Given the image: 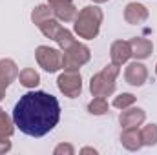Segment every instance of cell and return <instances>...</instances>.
Listing matches in <instances>:
<instances>
[{"instance_id":"6da1fadb","label":"cell","mask_w":157,"mask_h":155,"mask_svg":"<svg viewBox=\"0 0 157 155\" xmlns=\"http://www.w3.org/2000/svg\"><path fill=\"white\" fill-rule=\"evenodd\" d=\"M11 117L22 133L29 137H44L59 124L60 104L57 97L48 91H28L15 104Z\"/></svg>"},{"instance_id":"7a4b0ae2","label":"cell","mask_w":157,"mask_h":155,"mask_svg":"<svg viewBox=\"0 0 157 155\" xmlns=\"http://www.w3.org/2000/svg\"><path fill=\"white\" fill-rule=\"evenodd\" d=\"M102 20H104V13L97 4L84 6L73 20V31H75V35H78V39L93 40L97 39V35L101 31Z\"/></svg>"},{"instance_id":"3957f363","label":"cell","mask_w":157,"mask_h":155,"mask_svg":"<svg viewBox=\"0 0 157 155\" xmlns=\"http://www.w3.org/2000/svg\"><path fill=\"white\" fill-rule=\"evenodd\" d=\"M121 73V66L115 64H108L104 66L99 73H95L90 78V93L93 97H112L115 93V86H117V77Z\"/></svg>"},{"instance_id":"277c9868","label":"cell","mask_w":157,"mask_h":155,"mask_svg":"<svg viewBox=\"0 0 157 155\" xmlns=\"http://www.w3.org/2000/svg\"><path fill=\"white\" fill-rule=\"evenodd\" d=\"M91 59V49L82 44V42H73L66 51H62V70L66 71H78L80 66L88 64Z\"/></svg>"},{"instance_id":"5b68a950","label":"cell","mask_w":157,"mask_h":155,"mask_svg":"<svg viewBox=\"0 0 157 155\" xmlns=\"http://www.w3.org/2000/svg\"><path fill=\"white\" fill-rule=\"evenodd\" d=\"M37 64L48 73H57L62 70V49L49 47V46H39L35 49Z\"/></svg>"},{"instance_id":"8992f818","label":"cell","mask_w":157,"mask_h":155,"mask_svg":"<svg viewBox=\"0 0 157 155\" xmlns=\"http://www.w3.org/2000/svg\"><path fill=\"white\" fill-rule=\"evenodd\" d=\"M59 91L68 99H77L82 93V77L78 71H62L57 78Z\"/></svg>"},{"instance_id":"52a82bcc","label":"cell","mask_w":157,"mask_h":155,"mask_svg":"<svg viewBox=\"0 0 157 155\" xmlns=\"http://www.w3.org/2000/svg\"><path fill=\"white\" fill-rule=\"evenodd\" d=\"M124 80H126V84H130L133 88L144 86L146 80H148V68L139 60L130 62L126 66V70H124Z\"/></svg>"},{"instance_id":"ba28073f","label":"cell","mask_w":157,"mask_h":155,"mask_svg":"<svg viewBox=\"0 0 157 155\" xmlns=\"http://www.w3.org/2000/svg\"><path fill=\"white\" fill-rule=\"evenodd\" d=\"M150 17V11L146 6L139 4V2H128L126 7H124V20L126 24L130 26H139V24H144Z\"/></svg>"},{"instance_id":"9c48e42d","label":"cell","mask_w":157,"mask_h":155,"mask_svg":"<svg viewBox=\"0 0 157 155\" xmlns=\"http://www.w3.org/2000/svg\"><path fill=\"white\" fill-rule=\"evenodd\" d=\"M146 120V112L143 108H126V110H121V115H119V124L122 128H139L143 126V122Z\"/></svg>"},{"instance_id":"30bf717a","label":"cell","mask_w":157,"mask_h":155,"mask_svg":"<svg viewBox=\"0 0 157 155\" xmlns=\"http://www.w3.org/2000/svg\"><path fill=\"white\" fill-rule=\"evenodd\" d=\"M110 59H112V64H115V66L128 64V60L132 59L130 40H115V42H112V46H110Z\"/></svg>"},{"instance_id":"8fae6325","label":"cell","mask_w":157,"mask_h":155,"mask_svg":"<svg viewBox=\"0 0 157 155\" xmlns=\"http://www.w3.org/2000/svg\"><path fill=\"white\" fill-rule=\"evenodd\" d=\"M121 144L128 152H139L143 148V139H141V130L139 128H122L121 133Z\"/></svg>"},{"instance_id":"7c38bea8","label":"cell","mask_w":157,"mask_h":155,"mask_svg":"<svg viewBox=\"0 0 157 155\" xmlns=\"http://www.w3.org/2000/svg\"><path fill=\"white\" fill-rule=\"evenodd\" d=\"M130 46H132V57L135 60H144V59L152 57V53H154L152 40L144 39V37H133V39H130Z\"/></svg>"},{"instance_id":"4fadbf2b","label":"cell","mask_w":157,"mask_h":155,"mask_svg":"<svg viewBox=\"0 0 157 155\" xmlns=\"http://www.w3.org/2000/svg\"><path fill=\"white\" fill-rule=\"evenodd\" d=\"M15 78H18L17 62L13 59H0V86L7 89Z\"/></svg>"},{"instance_id":"5bb4252c","label":"cell","mask_w":157,"mask_h":155,"mask_svg":"<svg viewBox=\"0 0 157 155\" xmlns=\"http://www.w3.org/2000/svg\"><path fill=\"white\" fill-rule=\"evenodd\" d=\"M51 11H53V17H55L57 20H60V22H73L75 17H77V13H78L77 6H75L73 2L57 4V6L51 7Z\"/></svg>"},{"instance_id":"9a60e30c","label":"cell","mask_w":157,"mask_h":155,"mask_svg":"<svg viewBox=\"0 0 157 155\" xmlns=\"http://www.w3.org/2000/svg\"><path fill=\"white\" fill-rule=\"evenodd\" d=\"M18 82H20L24 88H28V89H35L40 84L39 71L33 70V68H24V70H20V71H18Z\"/></svg>"},{"instance_id":"2e32d148","label":"cell","mask_w":157,"mask_h":155,"mask_svg":"<svg viewBox=\"0 0 157 155\" xmlns=\"http://www.w3.org/2000/svg\"><path fill=\"white\" fill-rule=\"evenodd\" d=\"M88 113L95 117H101V115H106L110 113V104L104 97H93L90 102H88Z\"/></svg>"},{"instance_id":"e0dca14e","label":"cell","mask_w":157,"mask_h":155,"mask_svg":"<svg viewBox=\"0 0 157 155\" xmlns=\"http://www.w3.org/2000/svg\"><path fill=\"white\" fill-rule=\"evenodd\" d=\"M60 28H62V26H60V20H57L55 17H51V18L44 20V22L39 26L40 33H42L46 39H49V40H55L57 33L60 31Z\"/></svg>"},{"instance_id":"ac0fdd59","label":"cell","mask_w":157,"mask_h":155,"mask_svg":"<svg viewBox=\"0 0 157 155\" xmlns=\"http://www.w3.org/2000/svg\"><path fill=\"white\" fill-rule=\"evenodd\" d=\"M51 17H53V11H51L49 4H39V6H35L33 11H31V22H33L35 26H40L44 20H48V18H51Z\"/></svg>"},{"instance_id":"d6986e66","label":"cell","mask_w":157,"mask_h":155,"mask_svg":"<svg viewBox=\"0 0 157 155\" xmlns=\"http://www.w3.org/2000/svg\"><path fill=\"white\" fill-rule=\"evenodd\" d=\"M141 139H143V146H155L157 144V124H146L141 128Z\"/></svg>"},{"instance_id":"ffe728a7","label":"cell","mask_w":157,"mask_h":155,"mask_svg":"<svg viewBox=\"0 0 157 155\" xmlns=\"http://www.w3.org/2000/svg\"><path fill=\"white\" fill-rule=\"evenodd\" d=\"M15 122H13V117L7 115L6 113V110L0 106V135H7V137H11L13 133H15Z\"/></svg>"},{"instance_id":"44dd1931","label":"cell","mask_w":157,"mask_h":155,"mask_svg":"<svg viewBox=\"0 0 157 155\" xmlns=\"http://www.w3.org/2000/svg\"><path fill=\"white\" fill-rule=\"evenodd\" d=\"M55 42H57V46H59V49H62V51H66L73 42H75V35L70 31V29H66V28H60V31L57 33V37H55Z\"/></svg>"},{"instance_id":"7402d4cb","label":"cell","mask_w":157,"mask_h":155,"mask_svg":"<svg viewBox=\"0 0 157 155\" xmlns=\"http://www.w3.org/2000/svg\"><path fill=\"white\" fill-rule=\"evenodd\" d=\"M135 95L133 93H119L117 97L113 99V102H112V106L113 108H117V110H126V108H132V106H135Z\"/></svg>"},{"instance_id":"603a6c76","label":"cell","mask_w":157,"mask_h":155,"mask_svg":"<svg viewBox=\"0 0 157 155\" xmlns=\"http://www.w3.org/2000/svg\"><path fill=\"white\" fill-rule=\"evenodd\" d=\"M53 155H75V148L70 142H60L53 148Z\"/></svg>"},{"instance_id":"cb8c5ba5","label":"cell","mask_w":157,"mask_h":155,"mask_svg":"<svg viewBox=\"0 0 157 155\" xmlns=\"http://www.w3.org/2000/svg\"><path fill=\"white\" fill-rule=\"evenodd\" d=\"M11 137H7V135H0V155L7 153V152H11V148H13V142L9 141Z\"/></svg>"},{"instance_id":"d4e9b609","label":"cell","mask_w":157,"mask_h":155,"mask_svg":"<svg viewBox=\"0 0 157 155\" xmlns=\"http://www.w3.org/2000/svg\"><path fill=\"white\" fill-rule=\"evenodd\" d=\"M80 153H82V155H84V153L97 155V153H99V150H95V148H91V146H86V148H80Z\"/></svg>"},{"instance_id":"484cf974","label":"cell","mask_w":157,"mask_h":155,"mask_svg":"<svg viewBox=\"0 0 157 155\" xmlns=\"http://www.w3.org/2000/svg\"><path fill=\"white\" fill-rule=\"evenodd\" d=\"M64 2H73V0H48L49 7H53V6H57V4H64Z\"/></svg>"},{"instance_id":"4316f807","label":"cell","mask_w":157,"mask_h":155,"mask_svg":"<svg viewBox=\"0 0 157 155\" xmlns=\"http://www.w3.org/2000/svg\"><path fill=\"white\" fill-rule=\"evenodd\" d=\"M4 97H6V88H2V86H0V102L4 100Z\"/></svg>"},{"instance_id":"83f0119b","label":"cell","mask_w":157,"mask_h":155,"mask_svg":"<svg viewBox=\"0 0 157 155\" xmlns=\"http://www.w3.org/2000/svg\"><path fill=\"white\" fill-rule=\"evenodd\" d=\"M93 4H104V2H108V0H91Z\"/></svg>"},{"instance_id":"f1b7e54d","label":"cell","mask_w":157,"mask_h":155,"mask_svg":"<svg viewBox=\"0 0 157 155\" xmlns=\"http://www.w3.org/2000/svg\"><path fill=\"white\" fill-rule=\"evenodd\" d=\"M155 75H157V64H155Z\"/></svg>"}]
</instances>
